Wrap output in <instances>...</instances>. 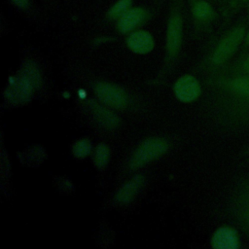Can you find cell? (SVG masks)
<instances>
[{
  "instance_id": "cell-1",
  "label": "cell",
  "mask_w": 249,
  "mask_h": 249,
  "mask_svg": "<svg viewBox=\"0 0 249 249\" xmlns=\"http://www.w3.org/2000/svg\"><path fill=\"white\" fill-rule=\"evenodd\" d=\"M38 84L39 73L37 69L33 65L26 64L19 74L11 81L6 89V96L14 103L24 102L33 93Z\"/></svg>"
},
{
  "instance_id": "cell-2",
  "label": "cell",
  "mask_w": 249,
  "mask_h": 249,
  "mask_svg": "<svg viewBox=\"0 0 249 249\" xmlns=\"http://www.w3.org/2000/svg\"><path fill=\"white\" fill-rule=\"evenodd\" d=\"M168 149V144L161 138H150L144 141L133 154L130 160V167L139 168L164 154Z\"/></svg>"
},
{
  "instance_id": "cell-3",
  "label": "cell",
  "mask_w": 249,
  "mask_h": 249,
  "mask_svg": "<svg viewBox=\"0 0 249 249\" xmlns=\"http://www.w3.org/2000/svg\"><path fill=\"white\" fill-rule=\"evenodd\" d=\"M243 37L244 29L242 27H236L229 32L216 47L212 54V62L215 64L225 62L238 48Z\"/></svg>"
},
{
  "instance_id": "cell-4",
  "label": "cell",
  "mask_w": 249,
  "mask_h": 249,
  "mask_svg": "<svg viewBox=\"0 0 249 249\" xmlns=\"http://www.w3.org/2000/svg\"><path fill=\"white\" fill-rule=\"evenodd\" d=\"M94 90L102 102L113 108H124L127 104L125 92L118 86L109 83H98Z\"/></svg>"
},
{
  "instance_id": "cell-5",
  "label": "cell",
  "mask_w": 249,
  "mask_h": 249,
  "mask_svg": "<svg viewBox=\"0 0 249 249\" xmlns=\"http://www.w3.org/2000/svg\"><path fill=\"white\" fill-rule=\"evenodd\" d=\"M174 92L182 102H192L196 100L200 93V85L196 78L192 75L180 77L174 85Z\"/></svg>"
},
{
  "instance_id": "cell-6",
  "label": "cell",
  "mask_w": 249,
  "mask_h": 249,
  "mask_svg": "<svg viewBox=\"0 0 249 249\" xmlns=\"http://www.w3.org/2000/svg\"><path fill=\"white\" fill-rule=\"evenodd\" d=\"M182 18L178 13L170 16L166 32V49L170 55H174L180 49L182 41Z\"/></svg>"
},
{
  "instance_id": "cell-7",
  "label": "cell",
  "mask_w": 249,
  "mask_h": 249,
  "mask_svg": "<svg viewBox=\"0 0 249 249\" xmlns=\"http://www.w3.org/2000/svg\"><path fill=\"white\" fill-rule=\"evenodd\" d=\"M211 245L215 249H236L239 246L238 235L232 229L222 227L213 233Z\"/></svg>"
},
{
  "instance_id": "cell-8",
  "label": "cell",
  "mask_w": 249,
  "mask_h": 249,
  "mask_svg": "<svg viewBox=\"0 0 249 249\" xmlns=\"http://www.w3.org/2000/svg\"><path fill=\"white\" fill-rule=\"evenodd\" d=\"M127 47L135 53L144 54L150 53L154 48V40L150 33L140 30L131 33L126 40Z\"/></svg>"
},
{
  "instance_id": "cell-9",
  "label": "cell",
  "mask_w": 249,
  "mask_h": 249,
  "mask_svg": "<svg viewBox=\"0 0 249 249\" xmlns=\"http://www.w3.org/2000/svg\"><path fill=\"white\" fill-rule=\"evenodd\" d=\"M146 11L143 8H132L127 10L118 19V29L122 33H127L138 26L146 18Z\"/></svg>"
},
{
  "instance_id": "cell-10",
  "label": "cell",
  "mask_w": 249,
  "mask_h": 249,
  "mask_svg": "<svg viewBox=\"0 0 249 249\" xmlns=\"http://www.w3.org/2000/svg\"><path fill=\"white\" fill-rule=\"evenodd\" d=\"M142 181V177L138 175L123 185L116 194V201L120 204L128 203L137 194Z\"/></svg>"
},
{
  "instance_id": "cell-11",
  "label": "cell",
  "mask_w": 249,
  "mask_h": 249,
  "mask_svg": "<svg viewBox=\"0 0 249 249\" xmlns=\"http://www.w3.org/2000/svg\"><path fill=\"white\" fill-rule=\"evenodd\" d=\"M92 109H93L95 118L97 119L99 124H101L103 126H105L107 128H114L118 125L119 119L111 111H109L103 107H100L97 104H94Z\"/></svg>"
},
{
  "instance_id": "cell-12",
  "label": "cell",
  "mask_w": 249,
  "mask_h": 249,
  "mask_svg": "<svg viewBox=\"0 0 249 249\" xmlns=\"http://www.w3.org/2000/svg\"><path fill=\"white\" fill-rule=\"evenodd\" d=\"M212 7L206 1H197L193 6V14L198 19H207L212 15Z\"/></svg>"
},
{
  "instance_id": "cell-13",
  "label": "cell",
  "mask_w": 249,
  "mask_h": 249,
  "mask_svg": "<svg viewBox=\"0 0 249 249\" xmlns=\"http://www.w3.org/2000/svg\"><path fill=\"white\" fill-rule=\"evenodd\" d=\"M132 0H118L109 10L108 17L110 18H119L121 16H123L127 10H129V7L131 5Z\"/></svg>"
},
{
  "instance_id": "cell-14",
  "label": "cell",
  "mask_w": 249,
  "mask_h": 249,
  "mask_svg": "<svg viewBox=\"0 0 249 249\" xmlns=\"http://www.w3.org/2000/svg\"><path fill=\"white\" fill-rule=\"evenodd\" d=\"M109 160V149L108 147L101 143L99 144L94 152V163L98 168H103Z\"/></svg>"
},
{
  "instance_id": "cell-15",
  "label": "cell",
  "mask_w": 249,
  "mask_h": 249,
  "mask_svg": "<svg viewBox=\"0 0 249 249\" xmlns=\"http://www.w3.org/2000/svg\"><path fill=\"white\" fill-rule=\"evenodd\" d=\"M91 151V144L89 140L83 138L78 140L73 146V154L78 159L86 158Z\"/></svg>"
},
{
  "instance_id": "cell-16",
  "label": "cell",
  "mask_w": 249,
  "mask_h": 249,
  "mask_svg": "<svg viewBox=\"0 0 249 249\" xmlns=\"http://www.w3.org/2000/svg\"><path fill=\"white\" fill-rule=\"evenodd\" d=\"M232 90L241 95H249V78L239 77L233 79L231 84Z\"/></svg>"
},
{
  "instance_id": "cell-17",
  "label": "cell",
  "mask_w": 249,
  "mask_h": 249,
  "mask_svg": "<svg viewBox=\"0 0 249 249\" xmlns=\"http://www.w3.org/2000/svg\"><path fill=\"white\" fill-rule=\"evenodd\" d=\"M10 1L19 9H26L29 5V0H10Z\"/></svg>"
},
{
  "instance_id": "cell-18",
  "label": "cell",
  "mask_w": 249,
  "mask_h": 249,
  "mask_svg": "<svg viewBox=\"0 0 249 249\" xmlns=\"http://www.w3.org/2000/svg\"><path fill=\"white\" fill-rule=\"evenodd\" d=\"M244 68L249 72V55L247 56V58L245 59V62H244Z\"/></svg>"
},
{
  "instance_id": "cell-19",
  "label": "cell",
  "mask_w": 249,
  "mask_h": 249,
  "mask_svg": "<svg viewBox=\"0 0 249 249\" xmlns=\"http://www.w3.org/2000/svg\"><path fill=\"white\" fill-rule=\"evenodd\" d=\"M246 43L249 44V31H248V33H247V35H246Z\"/></svg>"
},
{
  "instance_id": "cell-20",
  "label": "cell",
  "mask_w": 249,
  "mask_h": 249,
  "mask_svg": "<svg viewBox=\"0 0 249 249\" xmlns=\"http://www.w3.org/2000/svg\"><path fill=\"white\" fill-rule=\"evenodd\" d=\"M248 221H249V215H248Z\"/></svg>"
},
{
  "instance_id": "cell-21",
  "label": "cell",
  "mask_w": 249,
  "mask_h": 249,
  "mask_svg": "<svg viewBox=\"0 0 249 249\" xmlns=\"http://www.w3.org/2000/svg\"><path fill=\"white\" fill-rule=\"evenodd\" d=\"M244 1H249V0H244Z\"/></svg>"
}]
</instances>
